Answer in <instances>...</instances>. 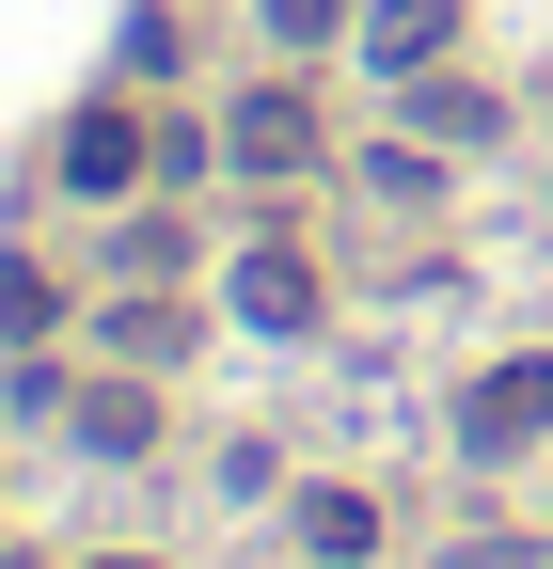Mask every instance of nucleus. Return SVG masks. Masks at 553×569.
<instances>
[{"instance_id": "13", "label": "nucleus", "mask_w": 553, "mask_h": 569, "mask_svg": "<svg viewBox=\"0 0 553 569\" xmlns=\"http://www.w3.org/2000/svg\"><path fill=\"white\" fill-rule=\"evenodd\" d=\"M0 569H48V553H0Z\"/></svg>"}, {"instance_id": "4", "label": "nucleus", "mask_w": 553, "mask_h": 569, "mask_svg": "<svg viewBox=\"0 0 553 569\" xmlns=\"http://www.w3.org/2000/svg\"><path fill=\"white\" fill-rule=\"evenodd\" d=\"M443 48H459V0H364V63L380 80H428Z\"/></svg>"}, {"instance_id": "2", "label": "nucleus", "mask_w": 553, "mask_h": 569, "mask_svg": "<svg viewBox=\"0 0 553 569\" xmlns=\"http://www.w3.org/2000/svg\"><path fill=\"white\" fill-rule=\"evenodd\" d=\"M222 159H238L253 190H285V174H316V111H301V96H238V111H222Z\"/></svg>"}, {"instance_id": "9", "label": "nucleus", "mask_w": 553, "mask_h": 569, "mask_svg": "<svg viewBox=\"0 0 553 569\" xmlns=\"http://www.w3.org/2000/svg\"><path fill=\"white\" fill-rule=\"evenodd\" d=\"M111 348H127V365H174L190 317H174V301H111Z\"/></svg>"}, {"instance_id": "7", "label": "nucleus", "mask_w": 553, "mask_h": 569, "mask_svg": "<svg viewBox=\"0 0 553 569\" xmlns=\"http://www.w3.org/2000/svg\"><path fill=\"white\" fill-rule=\"evenodd\" d=\"M301 553L316 569H364L380 553V507H364V490H301Z\"/></svg>"}, {"instance_id": "8", "label": "nucleus", "mask_w": 553, "mask_h": 569, "mask_svg": "<svg viewBox=\"0 0 553 569\" xmlns=\"http://www.w3.org/2000/svg\"><path fill=\"white\" fill-rule=\"evenodd\" d=\"M411 127H428V142H491L506 111L474 96V80H443V63H428V80H411Z\"/></svg>"}, {"instance_id": "12", "label": "nucleus", "mask_w": 553, "mask_h": 569, "mask_svg": "<svg viewBox=\"0 0 553 569\" xmlns=\"http://www.w3.org/2000/svg\"><path fill=\"white\" fill-rule=\"evenodd\" d=\"M95 569H159V553H95Z\"/></svg>"}, {"instance_id": "1", "label": "nucleus", "mask_w": 553, "mask_h": 569, "mask_svg": "<svg viewBox=\"0 0 553 569\" xmlns=\"http://www.w3.org/2000/svg\"><path fill=\"white\" fill-rule=\"evenodd\" d=\"M459 443L474 459H522V443H553V348H522V365H491L459 396Z\"/></svg>"}, {"instance_id": "6", "label": "nucleus", "mask_w": 553, "mask_h": 569, "mask_svg": "<svg viewBox=\"0 0 553 569\" xmlns=\"http://www.w3.org/2000/svg\"><path fill=\"white\" fill-rule=\"evenodd\" d=\"M63 427H80L95 459H143V443H159V396H143V380H95V396H63Z\"/></svg>"}, {"instance_id": "3", "label": "nucleus", "mask_w": 553, "mask_h": 569, "mask_svg": "<svg viewBox=\"0 0 553 569\" xmlns=\"http://www.w3.org/2000/svg\"><path fill=\"white\" fill-rule=\"evenodd\" d=\"M143 159H159V127L127 96H95L80 127H63V190H143Z\"/></svg>"}, {"instance_id": "5", "label": "nucleus", "mask_w": 553, "mask_h": 569, "mask_svg": "<svg viewBox=\"0 0 553 569\" xmlns=\"http://www.w3.org/2000/svg\"><path fill=\"white\" fill-rule=\"evenodd\" d=\"M222 301H238L253 332H316V269H301L285 238H253V253H238V284H222Z\"/></svg>"}, {"instance_id": "10", "label": "nucleus", "mask_w": 553, "mask_h": 569, "mask_svg": "<svg viewBox=\"0 0 553 569\" xmlns=\"http://www.w3.org/2000/svg\"><path fill=\"white\" fill-rule=\"evenodd\" d=\"M63 301H48V269H0V332H48Z\"/></svg>"}, {"instance_id": "11", "label": "nucleus", "mask_w": 553, "mask_h": 569, "mask_svg": "<svg viewBox=\"0 0 553 569\" xmlns=\"http://www.w3.org/2000/svg\"><path fill=\"white\" fill-rule=\"evenodd\" d=\"M269 32H285V48H316V32H349V0H269Z\"/></svg>"}]
</instances>
